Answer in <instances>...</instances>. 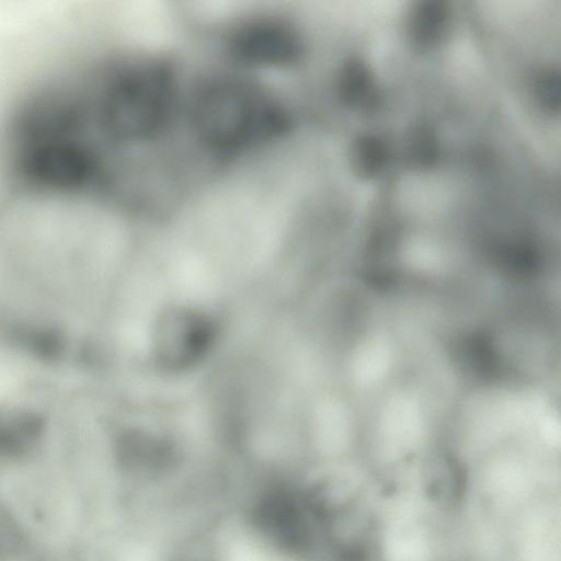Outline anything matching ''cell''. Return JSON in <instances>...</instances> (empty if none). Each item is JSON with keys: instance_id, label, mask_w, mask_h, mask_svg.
<instances>
[{"instance_id": "cell-1", "label": "cell", "mask_w": 561, "mask_h": 561, "mask_svg": "<svg viewBox=\"0 0 561 561\" xmlns=\"http://www.w3.org/2000/svg\"><path fill=\"white\" fill-rule=\"evenodd\" d=\"M90 83L68 81L80 122L106 140L150 139L168 124L174 76L165 62L136 59L111 67Z\"/></svg>"}, {"instance_id": "cell-2", "label": "cell", "mask_w": 561, "mask_h": 561, "mask_svg": "<svg viewBox=\"0 0 561 561\" xmlns=\"http://www.w3.org/2000/svg\"><path fill=\"white\" fill-rule=\"evenodd\" d=\"M192 114L198 138L225 153L262 147L290 127L289 114L275 96L238 79L206 84L194 100Z\"/></svg>"}, {"instance_id": "cell-3", "label": "cell", "mask_w": 561, "mask_h": 561, "mask_svg": "<svg viewBox=\"0 0 561 561\" xmlns=\"http://www.w3.org/2000/svg\"><path fill=\"white\" fill-rule=\"evenodd\" d=\"M227 45L237 60L262 67L289 66L302 53L301 36L294 24L267 15L245 20L233 27Z\"/></svg>"}, {"instance_id": "cell-4", "label": "cell", "mask_w": 561, "mask_h": 561, "mask_svg": "<svg viewBox=\"0 0 561 561\" xmlns=\"http://www.w3.org/2000/svg\"><path fill=\"white\" fill-rule=\"evenodd\" d=\"M465 483L461 465L450 456H443L430 467L426 490L433 501L451 506L461 500Z\"/></svg>"}]
</instances>
